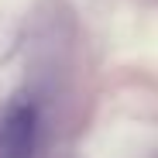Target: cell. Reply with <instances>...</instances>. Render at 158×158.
Returning a JSON list of instances; mask_svg holds the SVG:
<instances>
[{"instance_id": "1", "label": "cell", "mask_w": 158, "mask_h": 158, "mask_svg": "<svg viewBox=\"0 0 158 158\" xmlns=\"http://www.w3.org/2000/svg\"><path fill=\"white\" fill-rule=\"evenodd\" d=\"M41 114L31 96H14L0 110V158H35Z\"/></svg>"}]
</instances>
